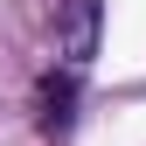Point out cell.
I'll return each instance as SVG.
<instances>
[{
    "mask_svg": "<svg viewBox=\"0 0 146 146\" xmlns=\"http://www.w3.org/2000/svg\"><path fill=\"white\" fill-rule=\"evenodd\" d=\"M98 35H104V0H56V56L70 70L98 56Z\"/></svg>",
    "mask_w": 146,
    "mask_h": 146,
    "instance_id": "obj_1",
    "label": "cell"
},
{
    "mask_svg": "<svg viewBox=\"0 0 146 146\" xmlns=\"http://www.w3.org/2000/svg\"><path fill=\"white\" fill-rule=\"evenodd\" d=\"M35 125H42V139H70V125H77V70L70 63L35 84Z\"/></svg>",
    "mask_w": 146,
    "mask_h": 146,
    "instance_id": "obj_2",
    "label": "cell"
}]
</instances>
